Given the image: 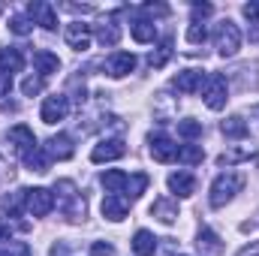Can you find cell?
I'll use <instances>...</instances> for the list:
<instances>
[{
  "label": "cell",
  "mask_w": 259,
  "mask_h": 256,
  "mask_svg": "<svg viewBox=\"0 0 259 256\" xmlns=\"http://www.w3.org/2000/svg\"><path fill=\"white\" fill-rule=\"evenodd\" d=\"M0 12H3V6H0Z\"/></svg>",
  "instance_id": "46"
},
{
  "label": "cell",
  "mask_w": 259,
  "mask_h": 256,
  "mask_svg": "<svg viewBox=\"0 0 259 256\" xmlns=\"http://www.w3.org/2000/svg\"><path fill=\"white\" fill-rule=\"evenodd\" d=\"M21 66H24V55L18 52V49H0V69L3 72H21Z\"/></svg>",
  "instance_id": "23"
},
{
  "label": "cell",
  "mask_w": 259,
  "mask_h": 256,
  "mask_svg": "<svg viewBox=\"0 0 259 256\" xmlns=\"http://www.w3.org/2000/svg\"><path fill=\"white\" fill-rule=\"evenodd\" d=\"M21 202H27V190L9 193V196H3V199H0V211H3V214H9V217H15V214L21 211Z\"/></svg>",
  "instance_id": "25"
},
{
  "label": "cell",
  "mask_w": 259,
  "mask_h": 256,
  "mask_svg": "<svg viewBox=\"0 0 259 256\" xmlns=\"http://www.w3.org/2000/svg\"><path fill=\"white\" fill-rule=\"evenodd\" d=\"M33 66H36L39 75H55V72L61 69V61H58V55L39 49V52H33Z\"/></svg>",
  "instance_id": "19"
},
{
  "label": "cell",
  "mask_w": 259,
  "mask_h": 256,
  "mask_svg": "<svg viewBox=\"0 0 259 256\" xmlns=\"http://www.w3.org/2000/svg\"><path fill=\"white\" fill-rule=\"evenodd\" d=\"M24 166L30 169V172H49V166H52V157H49V151L46 148H33L27 157H24Z\"/></svg>",
  "instance_id": "22"
},
{
  "label": "cell",
  "mask_w": 259,
  "mask_h": 256,
  "mask_svg": "<svg viewBox=\"0 0 259 256\" xmlns=\"http://www.w3.org/2000/svg\"><path fill=\"white\" fill-rule=\"evenodd\" d=\"M21 91H24V97H36V94L42 91V78H39V75H27L24 84H21Z\"/></svg>",
  "instance_id": "34"
},
{
  "label": "cell",
  "mask_w": 259,
  "mask_h": 256,
  "mask_svg": "<svg viewBox=\"0 0 259 256\" xmlns=\"http://www.w3.org/2000/svg\"><path fill=\"white\" fill-rule=\"evenodd\" d=\"M103 187H106V193H112V196H118V193L127 190V181L130 175L127 172H121V169H109V172H103Z\"/></svg>",
  "instance_id": "18"
},
{
  "label": "cell",
  "mask_w": 259,
  "mask_h": 256,
  "mask_svg": "<svg viewBox=\"0 0 259 256\" xmlns=\"http://www.w3.org/2000/svg\"><path fill=\"white\" fill-rule=\"evenodd\" d=\"M172 84H175L181 94H196V91H202V84H205V72H202V69H184V72L175 75Z\"/></svg>",
  "instance_id": "13"
},
{
  "label": "cell",
  "mask_w": 259,
  "mask_h": 256,
  "mask_svg": "<svg viewBox=\"0 0 259 256\" xmlns=\"http://www.w3.org/2000/svg\"><path fill=\"white\" fill-rule=\"evenodd\" d=\"M214 46H217V52L223 58L238 55V49H241V30H238V24L229 21V18H223L217 24V30H214Z\"/></svg>",
  "instance_id": "2"
},
{
  "label": "cell",
  "mask_w": 259,
  "mask_h": 256,
  "mask_svg": "<svg viewBox=\"0 0 259 256\" xmlns=\"http://www.w3.org/2000/svg\"><path fill=\"white\" fill-rule=\"evenodd\" d=\"M27 12H30L33 24H39L42 30H58V12H55L52 3H46V0H33V3L27 6Z\"/></svg>",
  "instance_id": "9"
},
{
  "label": "cell",
  "mask_w": 259,
  "mask_h": 256,
  "mask_svg": "<svg viewBox=\"0 0 259 256\" xmlns=\"http://www.w3.org/2000/svg\"><path fill=\"white\" fill-rule=\"evenodd\" d=\"M100 211H103V217H106V220L118 223V220H124V217H127V202H124L121 196H106V199H103V205H100Z\"/></svg>",
  "instance_id": "15"
},
{
  "label": "cell",
  "mask_w": 259,
  "mask_h": 256,
  "mask_svg": "<svg viewBox=\"0 0 259 256\" xmlns=\"http://www.w3.org/2000/svg\"><path fill=\"white\" fill-rule=\"evenodd\" d=\"M238 256H259V244H250L247 250H241Z\"/></svg>",
  "instance_id": "40"
},
{
  "label": "cell",
  "mask_w": 259,
  "mask_h": 256,
  "mask_svg": "<svg viewBox=\"0 0 259 256\" xmlns=\"http://www.w3.org/2000/svg\"><path fill=\"white\" fill-rule=\"evenodd\" d=\"M151 214L160 217L163 223H175V220H178V202L169 199V196H163V199H157V202L151 205Z\"/></svg>",
  "instance_id": "17"
},
{
  "label": "cell",
  "mask_w": 259,
  "mask_h": 256,
  "mask_svg": "<svg viewBox=\"0 0 259 256\" xmlns=\"http://www.w3.org/2000/svg\"><path fill=\"white\" fill-rule=\"evenodd\" d=\"M220 130H223L226 139H244V136H247V121H244L241 115H232V118H226V121L220 124Z\"/></svg>",
  "instance_id": "24"
},
{
  "label": "cell",
  "mask_w": 259,
  "mask_h": 256,
  "mask_svg": "<svg viewBox=\"0 0 259 256\" xmlns=\"http://www.w3.org/2000/svg\"><path fill=\"white\" fill-rule=\"evenodd\" d=\"M241 12H244V18H250V21H253V18H259V0H253V3H244V6H241Z\"/></svg>",
  "instance_id": "39"
},
{
  "label": "cell",
  "mask_w": 259,
  "mask_h": 256,
  "mask_svg": "<svg viewBox=\"0 0 259 256\" xmlns=\"http://www.w3.org/2000/svg\"><path fill=\"white\" fill-rule=\"evenodd\" d=\"M9 235H12V229H9V226H3V223H0V241H9Z\"/></svg>",
  "instance_id": "41"
},
{
  "label": "cell",
  "mask_w": 259,
  "mask_h": 256,
  "mask_svg": "<svg viewBox=\"0 0 259 256\" xmlns=\"http://www.w3.org/2000/svg\"><path fill=\"white\" fill-rule=\"evenodd\" d=\"M106 69H109L112 78H124V75H130V72L136 69V55H133V52H115V55L106 61Z\"/></svg>",
  "instance_id": "11"
},
{
  "label": "cell",
  "mask_w": 259,
  "mask_h": 256,
  "mask_svg": "<svg viewBox=\"0 0 259 256\" xmlns=\"http://www.w3.org/2000/svg\"><path fill=\"white\" fill-rule=\"evenodd\" d=\"M199 247H202V250H208V253H220V250H223L220 238H217V235H214V229H208V226H202V229H199Z\"/></svg>",
  "instance_id": "27"
},
{
  "label": "cell",
  "mask_w": 259,
  "mask_h": 256,
  "mask_svg": "<svg viewBox=\"0 0 259 256\" xmlns=\"http://www.w3.org/2000/svg\"><path fill=\"white\" fill-rule=\"evenodd\" d=\"M214 9H211V3H193V21L199 24V18H208Z\"/></svg>",
  "instance_id": "37"
},
{
  "label": "cell",
  "mask_w": 259,
  "mask_h": 256,
  "mask_svg": "<svg viewBox=\"0 0 259 256\" xmlns=\"http://www.w3.org/2000/svg\"><path fill=\"white\" fill-rule=\"evenodd\" d=\"M55 193H58L55 202H61V211H64L69 220L84 217V202H78V196H75V184H72V181H58V184H55Z\"/></svg>",
  "instance_id": "4"
},
{
  "label": "cell",
  "mask_w": 259,
  "mask_h": 256,
  "mask_svg": "<svg viewBox=\"0 0 259 256\" xmlns=\"http://www.w3.org/2000/svg\"><path fill=\"white\" fill-rule=\"evenodd\" d=\"M124 154H127V145H124L121 139H106V142L94 145L91 160H94V163H109V160H121Z\"/></svg>",
  "instance_id": "10"
},
{
  "label": "cell",
  "mask_w": 259,
  "mask_h": 256,
  "mask_svg": "<svg viewBox=\"0 0 259 256\" xmlns=\"http://www.w3.org/2000/svg\"><path fill=\"white\" fill-rule=\"evenodd\" d=\"M250 39H253V42H259V24L253 27V30H250Z\"/></svg>",
  "instance_id": "42"
},
{
  "label": "cell",
  "mask_w": 259,
  "mask_h": 256,
  "mask_svg": "<svg viewBox=\"0 0 259 256\" xmlns=\"http://www.w3.org/2000/svg\"><path fill=\"white\" fill-rule=\"evenodd\" d=\"M202 157H205V151H202L199 145H181V148H178V160H181L184 166H196V163H202Z\"/></svg>",
  "instance_id": "28"
},
{
  "label": "cell",
  "mask_w": 259,
  "mask_h": 256,
  "mask_svg": "<svg viewBox=\"0 0 259 256\" xmlns=\"http://www.w3.org/2000/svg\"><path fill=\"white\" fill-rule=\"evenodd\" d=\"M64 39H66V46H69L72 52H88V49H91V24H84V21L66 24Z\"/></svg>",
  "instance_id": "8"
},
{
  "label": "cell",
  "mask_w": 259,
  "mask_h": 256,
  "mask_svg": "<svg viewBox=\"0 0 259 256\" xmlns=\"http://www.w3.org/2000/svg\"><path fill=\"white\" fill-rule=\"evenodd\" d=\"M18 256H30V250H27V244H21V247H18Z\"/></svg>",
  "instance_id": "43"
},
{
  "label": "cell",
  "mask_w": 259,
  "mask_h": 256,
  "mask_svg": "<svg viewBox=\"0 0 259 256\" xmlns=\"http://www.w3.org/2000/svg\"><path fill=\"white\" fill-rule=\"evenodd\" d=\"M244 157H250V151H229V154H223V157H220V166L238 163V160H244Z\"/></svg>",
  "instance_id": "35"
},
{
  "label": "cell",
  "mask_w": 259,
  "mask_h": 256,
  "mask_svg": "<svg viewBox=\"0 0 259 256\" xmlns=\"http://www.w3.org/2000/svg\"><path fill=\"white\" fill-rule=\"evenodd\" d=\"M91 256H115V247L112 244H103V241H94L91 244Z\"/></svg>",
  "instance_id": "36"
},
{
  "label": "cell",
  "mask_w": 259,
  "mask_h": 256,
  "mask_svg": "<svg viewBox=\"0 0 259 256\" xmlns=\"http://www.w3.org/2000/svg\"><path fill=\"white\" fill-rule=\"evenodd\" d=\"M145 190H148V175H145V172H136V175L127 181V193L133 196V199H139Z\"/></svg>",
  "instance_id": "30"
},
{
  "label": "cell",
  "mask_w": 259,
  "mask_h": 256,
  "mask_svg": "<svg viewBox=\"0 0 259 256\" xmlns=\"http://www.w3.org/2000/svg\"><path fill=\"white\" fill-rule=\"evenodd\" d=\"M0 256H9V253H6V250H0Z\"/></svg>",
  "instance_id": "45"
},
{
  "label": "cell",
  "mask_w": 259,
  "mask_h": 256,
  "mask_svg": "<svg viewBox=\"0 0 259 256\" xmlns=\"http://www.w3.org/2000/svg\"><path fill=\"white\" fill-rule=\"evenodd\" d=\"M169 190L175 193V196H193L196 178L190 172H172V175H169Z\"/></svg>",
  "instance_id": "16"
},
{
  "label": "cell",
  "mask_w": 259,
  "mask_h": 256,
  "mask_svg": "<svg viewBox=\"0 0 259 256\" xmlns=\"http://www.w3.org/2000/svg\"><path fill=\"white\" fill-rule=\"evenodd\" d=\"M30 27H33V24H30L24 15H12V18H9V30H12V33H18V36H27V33H30Z\"/></svg>",
  "instance_id": "32"
},
{
  "label": "cell",
  "mask_w": 259,
  "mask_h": 256,
  "mask_svg": "<svg viewBox=\"0 0 259 256\" xmlns=\"http://www.w3.org/2000/svg\"><path fill=\"white\" fill-rule=\"evenodd\" d=\"M133 250H136V256H154L157 253V238L148 229H139L133 235Z\"/></svg>",
  "instance_id": "21"
},
{
  "label": "cell",
  "mask_w": 259,
  "mask_h": 256,
  "mask_svg": "<svg viewBox=\"0 0 259 256\" xmlns=\"http://www.w3.org/2000/svg\"><path fill=\"white\" fill-rule=\"evenodd\" d=\"M178 136H181V139H187V142H193V139H199V136H202V124H199V121H193V118L178 121Z\"/></svg>",
  "instance_id": "29"
},
{
  "label": "cell",
  "mask_w": 259,
  "mask_h": 256,
  "mask_svg": "<svg viewBox=\"0 0 259 256\" xmlns=\"http://www.w3.org/2000/svg\"><path fill=\"white\" fill-rule=\"evenodd\" d=\"M27 211L33 214V217H46L52 208H55V193L46 190V187H33V190H27Z\"/></svg>",
  "instance_id": "7"
},
{
  "label": "cell",
  "mask_w": 259,
  "mask_h": 256,
  "mask_svg": "<svg viewBox=\"0 0 259 256\" xmlns=\"http://www.w3.org/2000/svg\"><path fill=\"white\" fill-rule=\"evenodd\" d=\"M205 39H208V30H205V24H190V27H187V42H193V46H202V42H205Z\"/></svg>",
  "instance_id": "33"
},
{
  "label": "cell",
  "mask_w": 259,
  "mask_h": 256,
  "mask_svg": "<svg viewBox=\"0 0 259 256\" xmlns=\"http://www.w3.org/2000/svg\"><path fill=\"white\" fill-rule=\"evenodd\" d=\"M9 91H12V75L0 69V100H3V97H6Z\"/></svg>",
  "instance_id": "38"
},
{
  "label": "cell",
  "mask_w": 259,
  "mask_h": 256,
  "mask_svg": "<svg viewBox=\"0 0 259 256\" xmlns=\"http://www.w3.org/2000/svg\"><path fill=\"white\" fill-rule=\"evenodd\" d=\"M250 115H253V118H259V103L253 106V109H250Z\"/></svg>",
  "instance_id": "44"
},
{
  "label": "cell",
  "mask_w": 259,
  "mask_h": 256,
  "mask_svg": "<svg viewBox=\"0 0 259 256\" xmlns=\"http://www.w3.org/2000/svg\"><path fill=\"white\" fill-rule=\"evenodd\" d=\"M49 157H58V160H69L72 154H75V145H72V139L66 136V133H58V136H52L49 139Z\"/></svg>",
  "instance_id": "14"
},
{
  "label": "cell",
  "mask_w": 259,
  "mask_h": 256,
  "mask_svg": "<svg viewBox=\"0 0 259 256\" xmlns=\"http://www.w3.org/2000/svg\"><path fill=\"white\" fill-rule=\"evenodd\" d=\"M202 97H205V106H208L211 112H220V109L226 106V100H229V84H226V75L211 72V75L205 78V91H202Z\"/></svg>",
  "instance_id": "3"
},
{
  "label": "cell",
  "mask_w": 259,
  "mask_h": 256,
  "mask_svg": "<svg viewBox=\"0 0 259 256\" xmlns=\"http://www.w3.org/2000/svg\"><path fill=\"white\" fill-rule=\"evenodd\" d=\"M9 142L15 145V151H18L21 157H27L33 148H39V145H36V136H33V130L24 127V124H18V127L9 130Z\"/></svg>",
  "instance_id": "12"
},
{
  "label": "cell",
  "mask_w": 259,
  "mask_h": 256,
  "mask_svg": "<svg viewBox=\"0 0 259 256\" xmlns=\"http://www.w3.org/2000/svg\"><path fill=\"white\" fill-rule=\"evenodd\" d=\"M241 187H244V178H241L238 172H223V175L214 178L211 193H208V202H211L214 208H223L226 202L235 199V193L241 190Z\"/></svg>",
  "instance_id": "1"
},
{
  "label": "cell",
  "mask_w": 259,
  "mask_h": 256,
  "mask_svg": "<svg viewBox=\"0 0 259 256\" xmlns=\"http://www.w3.org/2000/svg\"><path fill=\"white\" fill-rule=\"evenodd\" d=\"M130 33H133L136 42H154L157 39V24L148 21V18H139V21L130 24Z\"/></svg>",
  "instance_id": "20"
},
{
  "label": "cell",
  "mask_w": 259,
  "mask_h": 256,
  "mask_svg": "<svg viewBox=\"0 0 259 256\" xmlns=\"http://www.w3.org/2000/svg\"><path fill=\"white\" fill-rule=\"evenodd\" d=\"M97 39H100V46H109V49H112V46H118V39H121V27L112 24V21H109V24H100V27H97Z\"/></svg>",
  "instance_id": "26"
},
{
  "label": "cell",
  "mask_w": 259,
  "mask_h": 256,
  "mask_svg": "<svg viewBox=\"0 0 259 256\" xmlns=\"http://www.w3.org/2000/svg\"><path fill=\"white\" fill-rule=\"evenodd\" d=\"M148 145H151V157L157 163H172L178 157V145L166 136V133H151L148 136Z\"/></svg>",
  "instance_id": "5"
},
{
  "label": "cell",
  "mask_w": 259,
  "mask_h": 256,
  "mask_svg": "<svg viewBox=\"0 0 259 256\" xmlns=\"http://www.w3.org/2000/svg\"><path fill=\"white\" fill-rule=\"evenodd\" d=\"M66 115H69V100H66L64 94L46 97V103H42V109H39L42 124H58V121H64Z\"/></svg>",
  "instance_id": "6"
},
{
  "label": "cell",
  "mask_w": 259,
  "mask_h": 256,
  "mask_svg": "<svg viewBox=\"0 0 259 256\" xmlns=\"http://www.w3.org/2000/svg\"><path fill=\"white\" fill-rule=\"evenodd\" d=\"M169 58H172V39L166 36V39L160 42V49H157V55H151V66H157V69H160V66L166 64Z\"/></svg>",
  "instance_id": "31"
}]
</instances>
